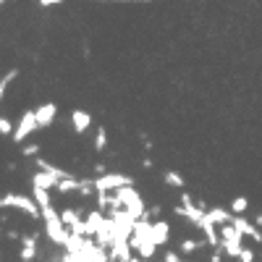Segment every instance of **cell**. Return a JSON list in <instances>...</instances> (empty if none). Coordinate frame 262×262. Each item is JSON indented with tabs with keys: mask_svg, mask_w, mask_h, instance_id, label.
Wrapping results in <instances>:
<instances>
[{
	"mask_svg": "<svg viewBox=\"0 0 262 262\" xmlns=\"http://www.w3.org/2000/svg\"><path fill=\"white\" fill-rule=\"evenodd\" d=\"M149 236H152V242H155V244L168 242V226L165 223H155V226H152V231H149Z\"/></svg>",
	"mask_w": 262,
	"mask_h": 262,
	"instance_id": "obj_3",
	"label": "cell"
},
{
	"mask_svg": "<svg viewBox=\"0 0 262 262\" xmlns=\"http://www.w3.org/2000/svg\"><path fill=\"white\" fill-rule=\"evenodd\" d=\"M34 242H37V238L34 236H27V238H21V244H24V247H21V259H34V254H37V249H34Z\"/></svg>",
	"mask_w": 262,
	"mask_h": 262,
	"instance_id": "obj_2",
	"label": "cell"
},
{
	"mask_svg": "<svg viewBox=\"0 0 262 262\" xmlns=\"http://www.w3.org/2000/svg\"><path fill=\"white\" fill-rule=\"evenodd\" d=\"M165 262H181V257H179L176 252H168V254H165Z\"/></svg>",
	"mask_w": 262,
	"mask_h": 262,
	"instance_id": "obj_10",
	"label": "cell"
},
{
	"mask_svg": "<svg viewBox=\"0 0 262 262\" xmlns=\"http://www.w3.org/2000/svg\"><path fill=\"white\" fill-rule=\"evenodd\" d=\"M238 262H254V252L252 249H242V254H238Z\"/></svg>",
	"mask_w": 262,
	"mask_h": 262,
	"instance_id": "obj_7",
	"label": "cell"
},
{
	"mask_svg": "<svg viewBox=\"0 0 262 262\" xmlns=\"http://www.w3.org/2000/svg\"><path fill=\"white\" fill-rule=\"evenodd\" d=\"M194 249H200V242H194V238H186L181 244V252H194Z\"/></svg>",
	"mask_w": 262,
	"mask_h": 262,
	"instance_id": "obj_6",
	"label": "cell"
},
{
	"mask_svg": "<svg viewBox=\"0 0 262 262\" xmlns=\"http://www.w3.org/2000/svg\"><path fill=\"white\" fill-rule=\"evenodd\" d=\"M247 207H249V200H247V196H236V200L231 202V210H233L236 215H242V212H247Z\"/></svg>",
	"mask_w": 262,
	"mask_h": 262,
	"instance_id": "obj_4",
	"label": "cell"
},
{
	"mask_svg": "<svg viewBox=\"0 0 262 262\" xmlns=\"http://www.w3.org/2000/svg\"><path fill=\"white\" fill-rule=\"evenodd\" d=\"M0 131H3V134H11V131H13V126H11L8 118H0Z\"/></svg>",
	"mask_w": 262,
	"mask_h": 262,
	"instance_id": "obj_9",
	"label": "cell"
},
{
	"mask_svg": "<svg viewBox=\"0 0 262 262\" xmlns=\"http://www.w3.org/2000/svg\"><path fill=\"white\" fill-rule=\"evenodd\" d=\"M74 121H76V128H79V131H84V128H86V123H90V116H84V113H74Z\"/></svg>",
	"mask_w": 262,
	"mask_h": 262,
	"instance_id": "obj_5",
	"label": "cell"
},
{
	"mask_svg": "<svg viewBox=\"0 0 262 262\" xmlns=\"http://www.w3.org/2000/svg\"><path fill=\"white\" fill-rule=\"evenodd\" d=\"M165 181H168V184H173V186H179V189L184 186V181L176 176V173H165Z\"/></svg>",
	"mask_w": 262,
	"mask_h": 262,
	"instance_id": "obj_8",
	"label": "cell"
},
{
	"mask_svg": "<svg viewBox=\"0 0 262 262\" xmlns=\"http://www.w3.org/2000/svg\"><path fill=\"white\" fill-rule=\"evenodd\" d=\"M231 223H233V226H236L238 231H242L244 236H252L254 242H262V233H259V231H257V228H254V226H252L249 221H244V217H233Z\"/></svg>",
	"mask_w": 262,
	"mask_h": 262,
	"instance_id": "obj_1",
	"label": "cell"
}]
</instances>
